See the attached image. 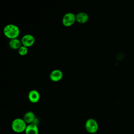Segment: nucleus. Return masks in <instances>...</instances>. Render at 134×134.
Masks as SVG:
<instances>
[{
	"label": "nucleus",
	"instance_id": "1",
	"mask_svg": "<svg viewBox=\"0 0 134 134\" xmlns=\"http://www.w3.org/2000/svg\"><path fill=\"white\" fill-rule=\"evenodd\" d=\"M3 33L6 37L11 40L18 38L20 34V30L17 25L9 24L4 27Z\"/></svg>",
	"mask_w": 134,
	"mask_h": 134
},
{
	"label": "nucleus",
	"instance_id": "2",
	"mask_svg": "<svg viewBox=\"0 0 134 134\" xmlns=\"http://www.w3.org/2000/svg\"><path fill=\"white\" fill-rule=\"evenodd\" d=\"M27 124L23 118H16L14 119L11 124L12 129L16 133H21L25 131Z\"/></svg>",
	"mask_w": 134,
	"mask_h": 134
},
{
	"label": "nucleus",
	"instance_id": "3",
	"mask_svg": "<svg viewBox=\"0 0 134 134\" xmlns=\"http://www.w3.org/2000/svg\"><path fill=\"white\" fill-rule=\"evenodd\" d=\"M85 127L88 133L94 134L96 133L98 130V125L95 119L93 118H89L85 122Z\"/></svg>",
	"mask_w": 134,
	"mask_h": 134
},
{
	"label": "nucleus",
	"instance_id": "4",
	"mask_svg": "<svg viewBox=\"0 0 134 134\" xmlns=\"http://www.w3.org/2000/svg\"><path fill=\"white\" fill-rule=\"evenodd\" d=\"M76 21V15L71 12L65 14L62 19L63 25L66 27H69L72 26Z\"/></svg>",
	"mask_w": 134,
	"mask_h": 134
},
{
	"label": "nucleus",
	"instance_id": "5",
	"mask_svg": "<svg viewBox=\"0 0 134 134\" xmlns=\"http://www.w3.org/2000/svg\"><path fill=\"white\" fill-rule=\"evenodd\" d=\"M21 42L22 46L26 47L27 48L32 46L35 42V38L31 34H27L24 35L21 39Z\"/></svg>",
	"mask_w": 134,
	"mask_h": 134
},
{
	"label": "nucleus",
	"instance_id": "6",
	"mask_svg": "<svg viewBox=\"0 0 134 134\" xmlns=\"http://www.w3.org/2000/svg\"><path fill=\"white\" fill-rule=\"evenodd\" d=\"M63 77V73L62 71L59 69L52 70L49 74V79L54 82H57L62 80Z\"/></svg>",
	"mask_w": 134,
	"mask_h": 134
},
{
	"label": "nucleus",
	"instance_id": "7",
	"mask_svg": "<svg viewBox=\"0 0 134 134\" xmlns=\"http://www.w3.org/2000/svg\"><path fill=\"white\" fill-rule=\"evenodd\" d=\"M28 98L31 103H37L40 98V93L36 90H30L28 94Z\"/></svg>",
	"mask_w": 134,
	"mask_h": 134
},
{
	"label": "nucleus",
	"instance_id": "8",
	"mask_svg": "<svg viewBox=\"0 0 134 134\" xmlns=\"http://www.w3.org/2000/svg\"><path fill=\"white\" fill-rule=\"evenodd\" d=\"M36 119L35 113L32 111H28L26 112L23 117V119L26 123L28 125L30 124H34Z\"/></svg>",
	"mask_w": 134,
	"mask_h": 134
},
{
	"label": "nucleus",
	"instance_id": "9",
	"mask_svg": "<svg viewBox=\"0 0 134 134\" xmlns=\"http://www.w3.org/2000/svg\"><path fill=\"white\" fill-rule=\"evenodd\" d=\"M89 19L88 15L85 12H79L76 14V21L80 24H84Z\"/></svg>",
	"mask_w": 134,
	"mask_h": 134
},
{
	"label": "nucleus",
	"instance_id": "10",
	"mask_svg": "<svg viewBox=\"0 0 134 134\" xmlns=\"http://www.w3.org/2000/svg\"><path fill=\"white\" fill-rule=\"evenodd\" d=\"M25 132L26 134H39V128L38 125L35 124L27 125Z\"/></svg>",
	"mask_w": 134,
	"mask_h": 134
},
{
	"label": "nucleus",
	"instance_id": "11",
	"mask_svg": "<svg viewBox=\"0 0 134 134\" xmlns=\"http://www.w3.org/2000/svg\"><path fill=\"white\" fill-rule=\"evenodd\" d=\"M8 44L9 47L14 50H18L22 46L21 40H20L18 38L10 40Z\"/></svg>",
	"mask_w": 134,
	"mask_h": 134
},
{
	"label": "nucleus",
	"instance_id": "12",
	"mask_svg": "<svg viewBox=\"0 0 134 134\" xmlns=\"http://www.w3.org/2000/svg\"><path fill=\"white\" fill-rule=\"evenodd\" d=\"M18 54L21 56H25L28 52V48L24 46H21V47L18 50Z\"/></svg>",
	"mask_w": 134,
	"mask_h": 134
},
{
	"label": "nucleus",
	"instance_id": "13",
	"mask_svg": "<svg viewBox=\"0 0 134 134\" xmlns=\"http://www.w3.org/2000/svg\"><path fill=\"white\" fill-rule=\"evenodd\" d=\"M94 134H98V133H94Z\"/></svg>",
	"mask_w": 134,
	"mask_h": 134
}]
</instances>
